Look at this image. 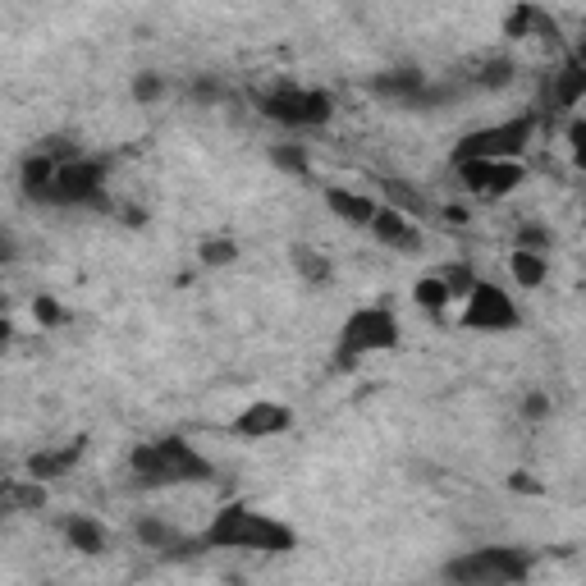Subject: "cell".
Returning <instances> with one entry per match:
<instances>
[{
  "mask_svg": "<svg viewBox=\"0 0 586 586\" xmlns=\"http://www.w3.org/2000/svg\"><path fill=\"white\" fill-rule=\"evenodd\" d=\"M129 472H133V486H142V490L202 486V481H211V463L197 454L188 440H179V435L138 445L129 454Z\"/></svg>",
  "mask_w": 586,
  "mask_h": 586,
  "instance_id": "1",
  "label": "cell"
},
{
  "mask_svg": "<svg viewBox=\"0 0 586 586\" xmlns=\"http://www.w3.org/2000/svg\"><path fill=\"white\" fill-rule=\"evenodd\" d=\"M207 550H261V554H284L298 545L293 527L275 522L271 513H257L248 504H225V509L211 518V527L202 532Z\"/></svg>",
  "mask_w": 586,
  "mask_h": 586,
  "instance_id": "2",
  "label": "cell"
},
{
  "mask_svg": "<svg viewBox=\"0 0 586 586\" xmlns=\"http://www.w3.org/2000/svg\"><path fill=\"white\" fill-rule=\"evenodd\" d=\"M532 573V550L518 545H481L445 564L449 586H522Z\"/></svg>",
  "mask_w": 586,
  "mask_h": 586,
  "instance_id": "3",
  "label": "cell"
},
{
  "mask_svg": "<svg viewBox=\"0 0 586 586\" xmlns=\"http://www.w3.org/2000/svg\"><path fill=\"white\" fill-rule=\"evenodd\" d=\"M536 133V115H518V120L490 124V129L467 133L454 147V165H472V161H518L527 152V142Z\"/></svg>",
  "mask_w": 586,
  "mask_h": 586,
  "instance_id": "4",
  "label": "cell"
},
{
  "mask_svg": "<svg viewBox=\"0 0 586 586\" xmlns=\"http://www.w3.org/2000/svg\"><path fill=\"white\" fill-rule=\"evenodd\" d=\"M394 344H399V321H394L390 307H362V312H353L344 321V330H339L335 362L348 371L358 358H367V353H385V348H394Z\"/></svg>",
  "mask_w": 586,
  "mask_h": 586,
  "instance_id": "5",
  "label": "cell"
},
{
  "mask_svg": "<svg viewBox=\"0 0 586 586\" xmlns=\"http://www.w3.org/2000/svg\"><path fill=\"white\" fill-rule=\"evenodd\" d=\"M257 110L266 120L275 124H289V129H316V124H326L335 115V101L326 92H312V87H275V92H261L257 97Z\"/></svg>",
  "mask_w": 586,
  "mask_h": 586,
  "instance_id": "6",
  "label": "cell"
},
{
  "mask_svg": "<svg viewBox=\"0 0 586 586\" xmlns=\"http://www.w3.org/2000/svg\"><path fill=\"white\" fill-rule=\"evenodd\" d=\"M55 207H92V211H110L106 202V165L101 161H74L60 165L55 174Z\"/></svg>",
  "mask_w": 586,
  "mask_h": 586,
  "instance_id": "7",
  "label": "cell"
},
{
  "mask_svg": "<svg viewBox=\"0 0 586 586\" xmlns=\"http://www.w3.org/2000/svg\"><path fill=\"white\" fill-rule=\"evenodd\" d=\"M467 330H513L518 326V307L500 284L477 280V289L467 293V312H463Z\"/></svg>",
  "mask_w": 586,
  "mask_h": 586,
  "instance_id": "8",
  "label": "cell"
},
{
  "mask_svg": "<svg viewBox=\"0 0 586 586\" xmlns=\"http://www.w3.org/2000/svg\"><path fill=\"white\" fill-rule=\"evenodd\" d=\"M371 92L385 101H399V106L417 110V106H435V101H449L454 92H435V87H426V74H417V69H385V74L371 78Z\"/></svg>",
  "mask_w": 586,
  "mask_h": 586,
  "instance_id": "9",
  "label": "cell"
},
{
  "mask_svg": "<svg viewBox=\"0 0 586 586\" xmlns=\"http://www.w3.org/2000/svg\"><path fill=\"white\" fill-rule=\"evenodd\" d=\"M454 170L463 179V188H472L481 197H504L527 179L522 161H472V165H454Z\"/></svg>",
  "mask_w": 586,
  "mask_h": 586,
  "instance_id": "10",
  "label": "cell"
},
{
  "mask_svg": "<svg viewBox=\"0 0 586 586\" xmlns=\"http://www.w3.org/2000/svg\"><path fill=\"white\" fill-rule=\"evenodd\" d=\"M293 426V413L284 408V403H248L239 417H234V435H243V440H266V435H280Z\"/></svg>",
  "mask_w": 586,
  "mask_h": 586,
  "instance_id": "11",
  "label": "cell"
},
{
  "mask_svg": "<svg viewBox=\"0 0 586 586\" xmlns=\"http://www.w3.org/2000/svg\"><path fill=\"white\" fill-rule=\"evenodd\" d=\"M371 234H376L385 248H394V252H422V229L403 216V211H394V207H380L376 211Z\"/></svg>",
  "mask_w": 586,
  "mask_h": 586,
  "instance_id": "12",
  "label": "cell"
},
{
  "mask_svg": "<svg viewBox=\"0 0 586 586\" xmlns=\"http://www.w3.org/2000/svg\"><path fill=\"white\" fill-rule=\"evenodd\" d=\"M55 174H60V165L46 161L42 152H28L23 156V165H19V184H23V193L33 197V202H51L55 197Z\"/></svg>",
  "mask_w": 586,
  "mask_h": 586,
  "instance_id": "13",
  "label": "cell"
},
{
  "mask_svg": "<svg viewBox=\"0 0 586 586\" xmlns=\"http://www.w3.org/2000/svg\"><path fill=\"white\" fill-rule=\"evenodd\" d=\"M78 458H83V440H69V445H60V449H37V454L28 458V477L55 481V477H65Z\"/></svg>",
  "mask_w": 586,
  "mask_h": 586,
  "instance_id": "14",
  "label": "cell"
},
{
  "mask_svg": "<svg viewBox=\"0 0 586 586\" xmlns=\"http://www.w3.org/2000/svg\"><path fill=\"white\" fill-rule=\"evenodd\" d=\"M326 207L335 211L344 225H367V229H371V220H376V211H380L367 193H348V188H326Z\"/></svg>",
  "mask_w": 586,
  "mask_h": 586,
  "instance_id": "15",
  "label": "cell"
},
{
  "mask_svg": "<svg viewBox=\"0 0 586 586\" xmlns=\"http://www.w3.org/2000/svg\"><path fill=\"white\" fill-rule=\"evenodd\" d=\"M582 97H586V65L568 60V65L550 78V101H554L559 110H573Z\"/></svg>",
  "mask_w": 586,
  "mask_h": 586,
  "instance_id": "16",
  "label": "cell"
},
{
  "mask_svg": "<svg viewBox=\"0 0 586 586\" xmlns=\"http://www.w3.org/2000/svg\"><path fill=\"white\" fill-rule=\"evenodd\" d=\"M65 536H69V545H74L78 554H101L106 550V532H101L92 518H83V513L65 518Z\"/></svg>",
  "mask_w": 586,
  "mask_h": 586,
  "instance_id": "17",
  "label": "cell"
},
{
  "mask_svg": "<svg viewBox=\"0 0 586 586\" xmlns=\"http://www.w3.org/2000/svg\"><path fill=\"white\" fill-rule=\"evenodd\" d=\"M509 271H513V280H518L522 289H541L545 275H550V266H545L541 252H522V248H513Z\"/></svg>",
  "mask_w": 586,
  "mask_h": 586,
  "instance_id": "18",
  "label": "cell"
},
{
  "mask_svg": "<svg viewBox=\"0 0 586 586\" xmlns=\"http://www.w3.org/2000/svg\"><path fill=\"white\" fill-rule=\"evenodd\" d=\"M289 257H293V271L303 275L307 284H330V275H335V266H330V257H321V252H316V248H303V243H298V248H293Z\"/></svg>",
  "mask_w": 586,
  "mask_h": 586,
  "instance_id": "19",
  "label": "cell"
},
{
  "mask_svg": "<svg viewBox=\"0 0 586 586\" xmlns=\"http://www.w3.org/2000/svg\"><path fill=\"white\" fill-rule=\"evenodd\" d=\"M5 504H10V513H37L46 504V490H42V481H10L5 486Z\"/></svg>",
  "mask_w": 586,
  "mask_h": 586,
  "instance_id": "20",
  "label": "cell"
},
{
  "mask_svg": "<svg viewBox=\"0 0 586 586\" xmlns=\"http://www.w3.org/2000/svg\"><path fill=\"white\" fill-rule=\"evenodd\" d=\"M380 193L390 197V207H394V211H403L408 220L422 216V211H426V197L417 193V188H408L403 179H380Z\"/></svg>",
  "mask_w": 586,
  "mask_h": 586,
  "instance_id": "21",
  "label": "cell"
},
{
  "mask_svg": "<svg viewBox=\"0 0 586 586\" xmlns=\"http://www.w3.org/2000/svg\"><path fill=\"white\" fill-rule=\"evenodd\" d=\"M138 541L147 545V550H165V554H174L179 545H184V536L179 532H170L161 518H142L138 522Z\"/></svg>",
  "mask_w": 586,
  "mask_h": 586,
  "instance_id": "22",
  "label": "cell"
},
{
  "mask_svg": "<svg viewBox=\"0 0 586 586\" xmlns=\"http://www.w3.org/2000/svg\"><path fill=\"white\" fill-rule=\"evenodd\" d=\"M413 298H417V307H426V312H445L449 307V284L440 280V275H422V280L413 284Z\"/></svg>",
  "mask_w": 586,
  "mask_h": 586,
  "instance_id": "23",
  "label": "cell"
},
{
  "mask_svg": "<svg viewBox=\"0 0 586 586\" xmlns=\"http://www.w3.org/2000/svg\"><path fill=\"white\" fill-rule=\"evenodd\" d=\"M271 161L280 165V170H289V174H298V179H307V152L303 147H293V142H280V147H271Z\"/></svg>",
  "mask_w": 586,
  "mask_h": 586,
  "instance_id": "24",
  "label": "cell"
},
{
  "mask_svg": "<svg viewBox=\"0 0 586 586\" xmlns=\"http://www.w3.org/2000/svg\"><path fill=\"white\" fill-rule=\"evenodd\" d=\"M513 74H518L513 60H486V65L477 69V87H490V92H495V87H509Z\"/></svg>",
  "mask_w": 586,
  "mask_h": 586,
  "instance_id": "25",
  "label": "cell"
},
{
  "mask_svg": "<svg viewBox=\"0 0 586 586\" xmlns=\"http://www.w3.org/2000/svg\"><path fill=\"white\" fill-rule=\"evenodd\" d=\"M197 257H202V266H229V261L239 257V243L234 239H207L202 248H197Z\"/></svg>",
  "mask_w": 586,
  "mask_h": 586,
  "instance_id": "26",
  "label": "cell"
},
{
  "mask_svg": "<svg viewBox=\"0 0 586 586\" xmlns=\"http://www.w3.org/2000/svg\"><path fill=\"white\" fill-rule=\"evenodd\" d=\"M440 280L449 284V293H454V298H467V293L477 289V275L467 271V266H445V271H440Z\"/></svg>",
  "mask_w": 586,
  "mask_h": 586,
  "instance_id": "27",
  "label": "cell"
},
{
  "mask_svg": "<svg viewBox=\"0 0 586 586\" xmlns=\"http://www.w3.org/2000/svg\"><path fill=\"white\" fill-rule=\"evenodd\" d=\"M536 19H541V10H536V5H518V10L509 14V23H504V33H509V37H527L536 28Z\"/></svg>",
  "mask_w": 586,
  "mask_h": 586,
  "instance_id": "28",
  "label": "cell"
},
{
  "mask_svg": "<svg viewBox=\"0 0 586 586\" xmlns=\"http://www.w3.org/2000/svg\"><path fill=\"white\" fill-rule=\"evenodd\" d=\"M33 316H37V326H60V321H65L60 303H55V298H46V293H37V298H33Z\"/></svg>",
  "mask_w": 586,
  "mask_h": 586,
  "instance_id": "29",
  "label": "cell"
},
{
  "mask_svg": "<svg viewBox=\"0 0 586 586\" xmlns=\"http://www.w3.org/2000/svg\"><path fill=\"white\" fill-rule=\"evenodd\" d=\"M193 101H202V106H216L220 97H225V83H216V78H193Z\"/></svg>",
  "mask_w": 586,
  "mask_h": 586,
  "instance_id": "30",
  "label": "cell"
},
{
  "mask_svg": "<svg viewBox=\"0 0 586 586\" xmlns=\"http://www.w3.org/2000/svg\"><path fill=\"white\" fill-rule=\"evenodd\" d=\"M161 92H165L161 74H138V78H133V101H156Z\"/></svg>",
  "mask_w": 586,
  "mask_h": 586,
  "instance_id": "31",
  "label": "cell"
},
{
  "mask_svg": "<svg viewBox=\"0 0 586 586\" xmlns=\"http://www.w3.org/2000/svg\"><path fill=\"white\" fill-rule=\"evenodd\" d=\"M518 248H522V252H541V248H550V229L522 225V234H518Z\"/></svg>",
  "mask_w": 586,
  "mask_h": 586,
  "instance_id": "32",
  "label": "cell"
},
{
  "mask_svg": "<svg viewBox=\"0 0 586 586\" xmlns=\"http://www.w3.org/2000/svg\"><path fill=\"white\" fill-rule=\"evenodd\" d=\"M568 147H573V161L586 170V120H573V124H568Z\"/></svg>",
  "mask_w": 586,
  "mask_h": 586,
  "instance_id": "33",
  "label": "cell"
},
{
  "mask_svg": "<svg viewBox=\"0 0 586 586\" xmlns=\"http://www.w3.org/2000/svg\"><path fill=\"white\" fill-rule=\"evenodd\" d=\"M522 417H527V422H541V417H550V399H545L541 390L527 394V399H522Z\"/></svg>",
  "mask_w": 586,
  "mask_h": 586,
  "instance_id": "34",
  "label": "cell"
},
{
  "mask_svg": "<svg viewBox=\"0 0 586 586\" xmlns=\"http://www.w3.org/2000/svg\"><path fill=\"white\" fill-rule=\"evenodd\" d=\"M445 220H449V225H463L467 211H463V207H445Z\"/></svg>",
  "mask_w": 586,
  "mask_h": 586,
  "instance_id": "35",
  "label": "cell"
},
{
  "mask_svg": "<svg viewBox=\"0 0 586 586\" xmlns=\"http://www.w3.org/2000/svg\"><path fill=\"white\" fill-rule=\"evenodd\" d=\"M573 60H577V65H586V37L577 42V55H573Z\"/></svg>",
  "mask_w": 586,
  "mask_h": 586,
  "instance_id": "36",
  "label": "cell"
}]
</instances>
